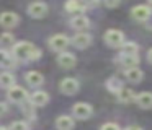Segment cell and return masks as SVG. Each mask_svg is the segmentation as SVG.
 <instances>
[{"label":"cell","instance_id":"6da1fadb","mask_svg":"<svg viewBox=\"0 0 152 130\" xmlns=\"http://www.w3.org/2000/svg\"><path fill=\"white\" fill-rule=\"evenodd\" d=\"M38 47H34L31 42H17V44L12 47V57L15 58V60H33V55L34 52H36Z\"/></svg>","mask_w":152,"mask_h":130},{"label":"cell","instance_id":"7a4b0ae2","mask_svg":"<svg viewBox=\"0 0 152 130\" xmlns=\"http://www.w3.org/2000/svg\"><path fill=\"white\" fill-rule=\"evenodd\" d=\"M7 98H8V101L13 103V104H23V103H26V99H28V93H26L25 88L15 84V86H12L10 90L7 91Z\"/></svg>","mask_w":152,"mask_h":130},{"label":"cell","instance_id":"3957f363","mask_svg":"<svg viewBox=\"0 0 152 130\" xmlns=\"http://www.w3.org/2000/svg\"><path fill=\"white\" fill-rule=\"evenodd\" d=\"M105 42L111 47H119L124 44V34L118 29H108L105 32Z\"/></svg>","mask_w":152,"mask_h":130},{"label":"cell","instance_id":"277c9868","mask_svg":"<svg viewBox=\"0 0 152 130\" xmlns=\"http://www.w3.org/2000/svg\"><path fill=\"white\" fill-rule=\"evenodd\" d=\"M67 46H69V38H67L66 34H54L53 38L49 39V47L53 49L54 52H61V54H62Z\"/></svg>","mask_w":152,"mask_h":130},{"label":"cell","instance_id":"5b68a950","mask_svg":"<svg viewBox=\"0 0 152 130\" xmlns=\"http://www.w3.org/2000/svg\"><path fill=\"white\" fill-rule=\"evenodd\" d=\"M20 23V16L15 12H2L0 13V26L4 28H15Z\"/></svg>","mask_w":152,"mask_h":130},{"label":"cell","instance_id":"8992f818","mask_svg":"<svg viewBox=\"0 0 152 130\" xmlns=\"http://www.w3.org/2000/svg\"><path fill=\"white\" fill-rule=\"evenodd\" d=\"M92 112H93L92 106L87 104V103H77V104H74V107H72V114L77 119H82V120L88 119V117L92 116Z\"/></svg>","mask_w":152,"mask_h":130},{"label":"cell","instance_id":"52a82bcc","mask_svg":"<svg viewBox=\"0 0 152 130\" xmlns=\"http://www.w3.org/2000/svg\"><path fill=\"white\" fill-rule=\"evenodd\" d=\"M48 13V5L43 2H33L28 5V15L31 18H43Z\"/></svg>","mask_w":152,"mask_h":130},{"label":"cell","instance_id":"ba28073f","mask_svg":"<svg viewBox=\"0 0 152 130\" xmlns=\"http://www.w3.org/2000/svg\"><path fill=\"white\" fill-rule=\"evenodd\" d=\"M59 90L64 94H75L79 91V81L75 78H64L59 84Z\"/></svg>","mask_w":152,"mask_h":130},{"label":"cell","instance_id":"9c48e42d","mask_svg":"<svg viewBox=\"0 0 152 130\" xmlns=\"http://www.w3.org/2000/svg\"><path fill=\"white\" fill-rule=\"evenodd\" d=\"M48 101H49V94H48L46 91H34V93L30 96V103L33 104L34 107L46 106Z\"/></svg>","mask_w":152,"mask_h":130},{"label":"cell","instance_id":"30bf717a","mask_svg":"<svg viewBox=\"0 0 152 130\" xmlns=\"http://www.w3.org/2000/svg\"><path fill=\"white\" fill-rule=\"evenodd\" d=\"M57 64L62 68H72L74 65L77 64V58H75V55L70 54V52H62V54L57 55Z\"/></svg>","mask_w":152,"mask_h":130},{"label":"cell","instance_id":"8fae6325","mask_svg":"<svg viewBox=\"0 0 152 130\" xmlns=\"http://www.w3.org/2000/svg\"><path fill=\"white\" fill-rule=\"evenodd\" d=\"M25 80H26V83L30 84L31 88H38V86H41V84L44 83V77L36 70L28 72V73L25 75Z\"/></svg>","mask_w":152,"mask_h":130},{"label":"cell","instance_id":"7c38bea8","mask_svg":"<svg viewBox=\"0 0 152 130\" xmlns=\"http://www.w3.org/2000/svg\"><path fill=\"white\" fill-rule=\"evenodd\" d=\"M90 42H92V36L87 34V32H77L72 38V44L79 49H85Z\"/></svg>","mask_w":152,"mask_h":130},{"label":"cell","instance_id":"4fadbf2b","mask_svg":"<svg viewBox=\"0 0 152 130\" xmlns=\"http://www.w3.org/2000/svg\"><path fill=\"white\" fill-rule=\"evenodd\" d=\"M70 26H72L74 29H79V31L82 32L83 29H87L90 26V20L87 18L85 15H77L70 20Z\"/></svg>","mask_w":152,"mask_h":130},{"label":"cell","instance_id":"5bb4252c","mask_svg":"<svg viewBox=\"0 0 152 130\" xmlns=\"http://www.w3.org/2000/svg\"><path fill=\"white\" fill-rule=\"evenodd\" d=\"M131 15H132V18L137 20V21H144V20L149 18L151 10H149V6H145V5H137V6H134V8H132Z\"/></svg>","mask_w":152,"mask_h":130},{"label":"cell","instance_id":"9a60e30c","mask_svg":"<svg viewBox=\"0 0 152 130\" xmlns=\"http://www.w3.org/2000/svg\"><path fill=\"white\" fill-rule=\"evenodd\" d=\"M136 103L142 109H151L152 107V93H141L136 96Z\"/></svg>","mask_w":152,"mask_h":130},{"label":"cell","instance_id":"2e32d148","mask_svg":"<svg viewBox=\"0 0 152 130\" xmlns=\"http://www.w3.org/2000/svg\"><path fill=\"white\" fill-rule=\"evenodd\" d=\"M56 127L59 130H70L74 127V119L69 116H59L56 120Z\"/></svg>","mask_w":152,"mask_h":130},{"label":"cell","instance_id":"e0dca14e","mask_svg":"<svg viewBox=\"0 0 152 130\" xmlns=\"http://www.w3.org/2000/svg\"><path fill=\"white\" fill-rule=\"evenodd\" d=\"M0 86L10 90L12 86H15V75L10 73V72H4L0 73Z\"/></svg>","mask_w":152,"mask_h":130},{"label":"cell","instance_id":"ac0fdd59","mask_svg":"<svg viewBox=\"0 0 152 130\" xmlns=\"http://www.w3.org/2000/svg\"><path fill=\"white\" fill-rule=\"evenodd\" d=\"M0 67H15V58L5 49H0Z\"/></svg>","mask_w":152,"mask_h":130},{"label":"cell","instance_id":"d6986e66","mask_svg":"<svg viewBox=\"0 0 152 130\" xmlns=\"http://www.w3.org/2000/svg\"><path fill=\"white\" fill-rule=\"evenodd\" d=\"M126 78H128L129 81H132V83H139V81L142 80V70L141 68H128L126 70Z\"/></svg>","mask_w":152,"mask_h":130},{"label":"cell","instance_id":"ffe728a7","mask_svg":"<svg viewBox=\"0 0 152 130\" xmlns=\"http://www.w3.org/2000/svg\"><path fill=\"white\" fill-rule=\"evenodd\" d=\"M118 98H119V101H121V103L128 104V103H131V101L136 99V94H134V91L129 90V88H123L121 93L118 94Z\"/></svg>","mask_w":152,"mask_h":130},{"label":"cell","instance_id":"44dd1931","mask_svg":"<svg viewBox=\"0 0 152 130\" xmlns=\"http://www.w3.org/2000/svg\"><path fill=\"white\" fill-rule=\"evenodd\" d=\"M106 88H108V91H111V93H121V90H123V83L118 80V78H110L108 81H106Z\"/></svg>","mask_w":152,"mask_h":130},{"label":"cell","instance_id":"7402d4cb","mask_svg":"<svg viewBox=\"0 0 152 130\" xmlns=\"http://www.w3.org/2000/svg\"><path fill=\"white\" fill-rule=\"evenodd\" d=\"M123 55H137V44L136 42H124L121 46Z\"/></svg>","mask_w":152,"mask_h":130},{"label":"cell","instance_id":"603a6c76","mask_svg":"<svg viewBox=\"0 0 152 130\" xmlns=\"http://www.w3.org/2000/svg\"><path fill=\"white\" fill-rule=\"evenodd\" d=\"M0 46L2 47H13L15 46V36L10 34V32H4V34H0Z\"/></svg>","mask_w":152,"mask_h":130},{"label":"cell","instance_id":"cb8c5ba5","mask_svg":"<svg viewBox=\"0 0 152 130\" xmlns=\"http://www.w3.org/2000/svg\"><path fill=\"white\" fill-rule=\"evenodd\" d=\"M121 64L129 68H136V65L139 64V57L137 55H121Z\"/></svg>","mask_w":152,"mask_h":130},{"label":"cell","instance_id":"d4e9b609","mask_svg":"<svg viewBox=\"0 0 152 130\" xmlns=\"http://www.w3.org/2000/svg\"><path fill=\"white\" fill-rule=\"evenodd\" d=\"M83 3H80V2H67L66 3V10L69 13H80L83 10Z\"/></svg>","mask_w":152,"mask_h":130},{"label":"cell","instance_id":"484cf974","mask_svg":"<svg viewBox=\"0 0 152 130\" xmlns=\"http://www.w3.org/2000/svg\"><path fill=\"white\" fill-rule=\"evenodd\" d=\"M10 130H28V124L23 120H15L10 125Z\"/></svg>","mask_w":152,"mask_h":130},{"label":"cell","instance_id":"4316f807","mask_svg":"<svg viewBox=\"0 0 152 130\" xmlns=\"http://www.w3.org/2000/svg\"><path fill=\"white\" fill-rule=\"evenodd\" d=\"M33 107H34V106H33L31 103H23L21 109H23V112L26 114V116H30L31 119H33V117H34V114H33Z\"/></svg>","mask_w":152,"mask_h":130},{"label":"cell","instance_id":"83f0119b","mask_svg":"<svg viewBox=\"0 0 152 130\" xmlns=\"http://www.w3.org/2000/svg\"><path fill=\"white\" fill-rule=\"evenodd\" d=\"M102 130H119V125L115 124V122H108V124H105V125L102 127Z\"/></svg>","mask_w":152,"mask_h":130},{"label":"cell","instance_id":"f1b7e54d","mask_svg":"<svg viewBox=\"0 0 152 130\" xmlns=\"http://www.w3.org/2000/svg\"><path fill=\"white\" fill-rule=\"evenodd\" d=\"M118 5H119L118 0H115V2H108V0H106L105 2V6H108V8H115V6H118Z\"/></svg>","mask_w":152,"mask_h":130},{"label":"cell","instance_id":"f546056e","mask_svg":"<svg viewBox=\"0 0 152 130\" xmlns=\"http://www.w3.org/2000/svg\"><path fill=\"white\" fill-rule=\"evenodd\" d=\"M7 104L5 103H2V101H0V116H4V114H7Z\"/></svg>","mask_w":152,"mask_h":130},{"label":"cell","instance_id":"4dcf8cb0","mask_svg":"<svg viewBox=\"0 0 152 130\" xmlns=\"http://www.w3.org/2000/svg\"><path fill=\"white\" fill-rule=\"evenodd\" d=\"M147 58H149V62H152V49L149 51V54H147Z\"/></svg>","mask_w":152,"mask_h":130},{"label":"cell","instance_id":"1f68e13d","mask_svg":"<svg viewBox=\"0 0 152 130\" xmlns=\"http://www.w3.org/2000/svg\"><path fill=\"white\" fill-rule=\"evenodd\" d=\"M126 130H141V129H139V127H128Z\"/></svg>","mask_w":152,"mask_h":130},{"label":"cell","instance_id":"d6a6232c","mask_svg":"<svg viewBox=\"0 0 152 130\" xmlns=\"http://www.w3.org/2000/svg\"><path fill=\"white\" fill-rule=\"evenodd\" d=\"M0 130H7V129H5V127H2V125H0Z\"/></svg>","mask_w":152,"mask_h":130}]
</instances>
